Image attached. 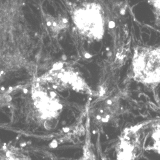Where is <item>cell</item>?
Segmentation results:
<instances>
[{
    "label": "cell",
    "mask_w": 160,
    "mask_h": 160,
    "mask_svg": "<svg viewBox=\"0 0 160 160\" xmlns=\"http://www.w3.org/2000/svg\"><path fill=\"white\" fill-rule=\"evenodd\" d=\"M132 78L147 87L160 85V46H137L131 64Z\"/></svg>",
    "instance_id": "1"
},
{
    "label": "cell",
    "mask_w": 160,
    "mask_h": 160,
    "mask_svg": "<svg viewBox=\"0 0 160 160\" xmlns=\"http://www.w3.org/2000/svg\"><path fill=\"white\" fill-rule=\"evenodd\" d=\"M71 16L77 32L92 41H99L105 33V16L101 5L84 2L71 8Z\"/></svg>",
    "instance_id": "2"
},
{
    "label": "cell",
    "mask_w": 160,
    "mask_h": 160,
    "mask_svg": "<svg viewBox=\"0 0 160 160\" xmlns=\"http://www.w3.org/2000/svg\"><path fill=\"white\" fill-rule=\"evenodd\" d=\"M33 108L37 115L44 122L46 129H55L58 122V116L62 110V104L55 92H48L37 82L32 88Z\"/></svg>",
    "instance_id": "3"
},
{
    "label": "cell",
    "mask_w": 160,
    "mask_h": 160,
    "mask_svg": "<svg viewBox=\"0 0 160 160\" xmlns=\"http://www.w3.org/2000/svg\"><path fill=\"white\" fill-rule=\"evenodd\" d=\"M156 120L131 125L124 129L117 143V160H137L144 149L145 131Z\"/></svg>",
    "instance_id": "4"
},
{
    "label": "cell",
    "mask_w": 160,
    "mask_h": 160,
    "mask_svg": "<svg viewBox=\"0 0 160 160\" xmlns=\"http://www.w3.org/2000/svg\"><path fill=\"white\" fill-rule=\"evenodd\" d=\"M37 82L60 91L71 88L79 92H90V89L79 74L72 68L62 63H56L48 72L38 78Z\"/></svg>",
    "instance_id": "5"
},
{
    "label": "cell",
    "mask_w": 160,
    "mask_h": 160,
    "mask_svg": "<svg viewBox=\"0 0 160 160\" xmlns=\"http://www.w3.org/2000/svg\"><path fill=\"white\" fill-rule=\"evenodd\" d=\"M121 110L119 98L117 96L105 98L92 104L89 115L98 124L108 123L116 118Z\"/></svg>",
    "instance_id": "6"
},
{
    "label": "cell",
    "mask_w": 160,
    "mask_h": 160,
    "mask_svg": "<svg viewBox=\"0 0 160 160\" xmlns=\"http://www.w3.org/2000/svg\"><path fill=\"white\" fill-rule=\"evenodd\" d=\"M44 18L48 28L53 36L58 35L69 26L68 18L63 15L53 16L49 14H44Z\"/></svg>",
    "instance_id": "7"
},
{
    "label": "cell",
    "mask_w": 160,
    "mask_h": 160,
    "mask_svg": "<svg viewBox=\"0 0 160 160\" xmlns=\"http://www.w3.org/2000/svg\"><path fill=\"white\" fill-rule=\"evenodd\" d=\"M1 160H31V159L15 147L5 144L1 150Z\"/></svg>",
    "instance_id": "8"
},
{
    "label": "cell",
    "mask_w": 160,
    "mask_h": 160,
    "mask_svg": "<svg viewBox=\"0 0 160 160\" xmlns=\"http://www.w3.org/2000/svg\"><path fill=\"white\" fill-rule=\"evenodd\" d=\"M151 143L145 148L160 156V120H156L152 126L151 132Z\"/></svg>",
    "instance_id": "9"
},
{
    "label": "cell",
    "mask_w": 160,
    "mask_h": 160,
    "mask_svg": "<svg viewBox=\"0 0 160 160\" xmlns=\"http://www.w3.org/2000/svg\"><path fill=\"white\" fill-rule=\"evenodd\" d=\"M78 160H98L92 148L90 137V131L88 128L87 129L86 140L83 148V154L82 157Z\"/></svg>",
    "instance_id": "10"
}]
</instances>
